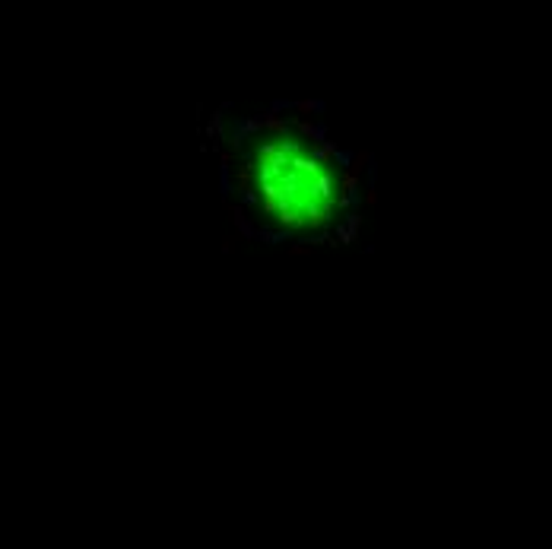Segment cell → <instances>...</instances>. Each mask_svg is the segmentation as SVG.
I'll use <instances>...</instances> for the list:
<instances>
[{"label": "cell", "instance_id": "obj_1", "mask_svg": "<svg viewBox=\"0 0 552 549\" xmlns=\"http://www.w3.org/2000/svg\"><path fill=\"white\" fill-rule=\"evenodd\" d=\"M229 222L270 248H346L375 197V159L318 99L222 102L200 124Z\"/></svg>", "mask_w": 552, "mask_h": 549}]
</instances>
